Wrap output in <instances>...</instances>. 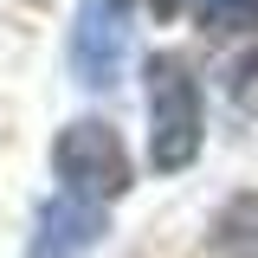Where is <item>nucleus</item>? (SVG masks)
I'll use <instances>...</instances> for the list:
<instances>
[{
  "label": "nucleus",
  "mask_w": 258,
  "mask_h": 258,
  "mask_svg": "<svg viewBox=\"0 0 258 258\" xmlns=\"http://www.w3.org/2000/svg\"><path fill=\"white\" fill-rule=\"evenodd\" d=\"M52 168H58L64 194H78V200H116L129 187V155H123V136L110 123H97V116H78V123L58 129V142H52Z\"/></svg>",
  "instance_id": "f03ea898"
},
{
  "label": "nucleus",
  "mask_w": 258,
  "mask_h": 258,
  "mask_svg": "<svg viewBox=\"0 0 258 258\" xmlns=\"http://www.w3.org/2000/svg\"><path fill=\"white\" fill-rule=\"evenodd\" d=\"M181 7H187V0H149V13H155V20H174Z\"/></svg>",
  "instance_id": "0eeeda50"
},
{
  "label": "nucleus",
  "mask_w": 258,
  "mask_h": 258,
  "mask_svg": "<svg viewBox=\"0 0 258 258\" xmlns=\"http://www.w3.org/2000/svg\"><path fill=\"white\" fill-rule=\"evenodd\" d=\"M194 13H200V26L213 32V39H220V32H245V26H258V0H200Z\"/></svg>",
  "instance_id": "423d86ee"
},
{
  "label": "nucleus",
  "mask_w": 258,
  "mask_h": 258,
  "mask_svg": "<svg viewBox=\"0 0 258 258\" xmlns=\"http://www.w3.org/2000/svg\"><path fill=\"white\" fill-rule=\"evenodd\" d=\"M97 239H103V207L58 194V200H45V213L32 226V258H84Z\"/></svg>",
  "instance_id": "20e7f679"
},
{
  "label": "nucleus",
  "mask_w": 258,
  "mask_h": 258,
  "mask_svg": "<svg viewBox=\"0 0 258 258\" xmlns=\"http://www.w3.org/2000/svg\"><path fill=\"white\" fill-rule=\"evenodd\" d=\"M129 0H78V20H71V78L84 91H110L129 64Z\"/></svg>",
  "instance_id": "7ed1b4c3"
},
{
  "label": "nucleus",
  "mask_w": 258,
  "mask_h": 258,
  "mask_svg": "<svg viewBox=\"0 0 258 258\" xmlns=\"http://www.w3.org/2000/svg\"><path fill=\"white\" fill-rule=\"evenodd\" d=\"M200 129H207V110H200V78L181 52H155L149 58V161L161 174L187 168L200 155Z\"/></svg>",
  "instance_id": "f257e3e1"
},
{
  "label": "nucleus",
  "mask_w": 258,
  "mask_h": 258,
  "mask_svg": "<svg viewBox=\"0 0 258 258\" xmlns=\"http://www.w3.org/2000/svg\"><path fill=\"white\" fill-rule=\"evenodd\" d=\"M213 252L220 258H258V194L226 200L213 220Z\"/></svg>",
  "instance_id": "39448f33"
}]
</instances>
